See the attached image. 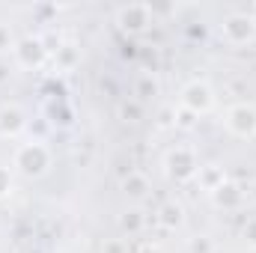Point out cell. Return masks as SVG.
I'll return each instance as SVG.
<instances>
[{"mask_svg":"<svg viewBox=\"0 0 256 253\" xmlns=\"http://www.w3.org/2000/svg\"><path fill=\"white\" fill-rule=\"evenodd\" d=\"M12 164H15L24 176H42V173L48 170V164H51V152H48V146L39 143V140L21 143V146L15 149Z\"/></svg>","mask_w":256,"mask_h":253,"instance_id":"obj_1","label":"cell"},{"mask_svg":"<svg viewBox=\"0 0 256 253\" xmlns=\"http://www.w3.org/2000/svg\"><path fill=\"white\" fill-rule=\"evenodd\" d=\"M256 36V18L248 12H236L230 18H224V39L230 45H244Z\"/></svg>","mask_w":256,"mask_h":253,"instance_id":"obj_2","label":"cell"},{"mask_svg":"<svg viewBox=\"0 0 256 253\" xmlns=\"http://www.w3.org/2000/svg\"><path fill=\"white\" fill-rule=\"evenodd\" d=\"M226 128L236 137H254L256 134V108L254 104H232L226 110Z\"/></svg>","mask_w":256,"mask_h":253,"instance_id":"obj_3","label":"cell"},{"mask_svg":"<svg viewBox=\"0 0 256 253\" xmlns=\"http://www.w3.org/2000/svg\"><path fill=\"white\" fill-rule=\"evenodd\" d=\"M152 6H146V3H128V6H120L116 9V24L128 30V33H140L149 21H152Z\"/></svg>","mask_w":256,"mask_h":253,"instance_id":"obj_4","label":"cell"},{"mask_svg":"<svg viewBox=\"0 0 256 253\" xmlns=\"http://www.w3.org/2000/svg\"><path fill=\"white\" fill-rule=\"evenodd\" d=\"M214 104V92L206 86V84H200V80H194L188 84L185 90H182V104L179 108H185V110H191V114H206L208 108Z\"/></svg>","mask_w":256,"mask_h":253,"instance_id":"obj_5","label":"cell"},{"mask_svg":"<svg viewBox=\"0 0 256 253\" xmlns=\"http://www.w3.org/2000/svg\"><path fill=\"white\" fill-rule=\"evenodd\" d=\"M15 60L24 66V68H36V66L45 63V57H48V48H45V42L39 39V36H27V39H21L18 45H15Z\"/></svg>","mask_w":256,"mask_h":253,"instance_id":"obj_6","label":"cell"},{"mask_svg":"<svg viewBox=\"0 0 256 253\" xmlns=\"http://www.w3.org/2000/svg\"><path fill=\"white\" fill-rule=\"evenodd\" d=\"M167 170H170V176H176V179H194L196 170H200V164H196V158H194L191 149L179 146V149H173V152L167 155Z\"/></svg>","mask_w":256,"mask_h":253,"instance_id":"obj_7","label":"cell"},{"mask_svg":"<svg viewBox=\"0 0 256 253\" xmlns=\"http://www.w3.org/2000/svg\"><path fill=\"white\" fill-rule=\"evenodd\" d=\"M24 126H27V120H24V114H21L18 104H3L0 108V134L15 137Z\"/></svg>","mask_w":256,"mask_h":253,"instance_id":"obj_8","label":"cell"},{"mask_svg":"<svg viewBox=\"0 0 256 253\" xmlns=\"http://www.w3.org/2000/svg\"><path fill=\"white\" fill-rule=\"evenodd\" d=\"M196 179H200L202 190H208V194H214L220 185H226V173H224V167H218V164L200 167V170H196Z\"/></svg>","mask_w":256,"mask_h":253,"instance_id":"obj_9","label":"cell"},{"mask_svg":"<svg viewBox=\"0 0 256 253\" xmlns=\"http://www.w3.org/2000/svg\"><path fill=\"white\" fill-rule=\"evenodd\" d=\"M212 200H214L218 206H224V208H236V206H242V200H244V190L226 182V185H220V188L212 194Z\"/></svg>","mask_w":256,"mask_h":253,"instance_id":"obj_10","label":"cell"},{"mask_svg":"<svg viewBox=\"0 0 256 253\" xmlns=\"http://www.w3.org/2000/svg\"><path fill=\"white\" fill-rule=\"evenodd\" d=\"M54 63L60 66L63 72L74 68V66L80 63V51H78V45H72V42H63V45L54 51Z\"/></svg>","mask_w":256,"mask_h":253,"instance_id":"obj_11","label":"cell"},{"mask_svg":"<svg viewBox=\"0 0 256 253\" xmlns=\"http://www.w3.org/2000/svg\"><path fill=\"white\" fill-rule=\"evenodd\" d=\"M158 224H161L164 230H176V226L182 224V206H179V202H164V206L158 208Z\"/></svg>","mask_w":256,"mask_h":253,"instance_id":"obj_12","label":"cell"},{"mask_svg":"<svg viewBox=\"0 0 256 253\" xmlns=\"http://www.w3.org/2000/svg\"><path fill=\"white\" fill-rule=\"evenodd\" d=\"M122 190H126L128 196L140 200V196L149 190V182H146V176H143V173H128L126 182H122Z\"/></svg>","mask_w":256,"mask_h":253,"instance_id":"obj_13","label":"cell"},{"mask_svg":"<svg viewBox=\"0 0 256 253\" xmlns=\"http://www.w3.org/2000/svg\"><path fill=\"white\" fill-rule=\"evenodd\" d=\"M122 230H126V232H140V230H143V214H140L137 208L126 212V218H122Z\"/></svg>","mask_w":256,"mask_h":253,"instance_id":"obj_14","label":"cell"},{"mask_svg":"<svg viewBox=\"0 0 256 253\" xmlns=\"http://www.w3.org/2000/svg\"><path fill=\"white\" fill-rule=\"evenodd\" d=\"M155 92H158L155 78H152V74H143L140 84H137V98H149V96H155Z\"/></svg>","mask_w":256,"mask_h":253,"instance_id":"obj_15","label":"cell"},{"mask_svg":"<svg viewBox=\"0 0 256 253\" xmlns=\"http://www.w3.org/2000/svg\"><path fill=\"white\" fill-rule=\"evenodd\" d=\"M15 33H12V27L9 24H0V54H6V51H15Z\"/></svg>","mask_w":256,"mask_h":253,"instance_id":"obj_16","label":"cell"},{"mask_svg":"<svg viewBox=\"0 0 256 253\" xmlns=\"http://www.w3.org/2000/svg\"><path fill=\"white\" fill-rule=\"evenodd\" d=\"M188 253H214V242L206 238V236H196V238H191V244H188Z\"/></svg>","mask_w":256,"mask_h":253,"instance_id":"obj_17","label":"cell"},{"mask_svg":"<svg viewBox=\"0 0 256 253\" xmlns=\"http://www.w3.org/2000/svg\"><path fill=\"white\" fill-rule=\"evenodd\" d=\"M194 116H196V114H191V110H185V108H179V110H176V126L191 128V126H194Z\"/></svg>","mask_w":256,"mask_h":253,"instance_id":"obj_18","label":"cell"},{"mask_svg":"<svg viewBox=\"0 0 256 253\" xmlns=\"http://www.w3.org/2000/svg\"><path fill=\"white\" fill-rule=\"evenodd\" d=\"M12 190V173L6 167H0V196H6Z\"/></svg>","mask_w":256,"mask_h":253,"instance_id":"obj_19","label":"cell"},{"mask_svg":"<svg viewBox=\"0 0 256 253\" xmlns=\"http://www.w3.org/2000/svg\"><path fill=\"white\" fill-rule=\"evenodd\" d=\"M244 238H248V242L256 248V218H250V220H248V226H244Z\"/></svg>","mask_w":256,"mask_h":253,"instance_id":"obj_20","label":"cell"},{"mask_svg":"<svg viewBox=\"0 0 256 253\" xmlns=\"http://www.w3.org/2000/svg\"><path fill=\"white\" fill-rule=\"evenodd\" d=\"M137 114H140V108H137V102H126V104H122V116H131V120H134V116H137Z\"/></svg>","mask_w":256,"mask_h":253,"instance_id":"obj_21","label":"cell"},{"mask_svg":"<svg viewBox=\"0 0 256 253\" xmlns=\"http://www.w3.org/2000/svg\"><path fill=\"white\" fill-rule=\"evenodd\" d=\"M140 253H161V250H155V248H143Z\"/></svg>","mask_w":256,"mask_h":253,"instance_id":"obj_22","label":"cell"},{"mask_svg":"<svg viewBox=\"0 0 256 253\" xmlns=\"http://www.w3.org/2000/svg\"><path fill=\"white\" fill-rule=\"evenodd\" d=\"M250 196H254V200H256V185H254V188H250Z\"/></svg>","mask_w":256,"mask_h":253,"instance_id":"obj_23","label":"cell"},{"mask_svg":"<svg viewBox=\"0 0 256 253\" xmlns=\"http://www.w3.org/2000/svg\"><path fill=\"white\" fill-rule=\"evenodd\" d=\"M254 18H256V6H254Z\"/></svg>","mask_w":256,"mask_h":253,"instance_id":"obj_24","label":"cell"}]
</instances>
